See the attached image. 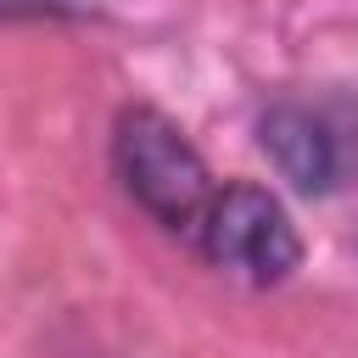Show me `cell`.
<instances>
[{"label":"cell","mask_w":358,"mask_h":358,"mask_svg":"<svg viewBox=\"0 0 358 358\" xmlns=\"http://www.w3.org/2000/svg\"><path fill=\"white\" fill-rule=\"evenodd\" d=\"M112 162H117V179L123 190L168 229H196L207 196H213V179L196 157V145L151 106H129L117 117V134H112Z\"/></svg>","instance_id":"obj_1"},{"label":"cell","mask_w":358,"mask_h":358,"mask_svg":"<svg viewBox=\"0 0 358 358\" xmlns=\"http://www.w3.org/2000/svg\"><path fill=\"white\" fill-rule=\"evenodd\" d=\"M196 241L213 268L246 280V285H274L296 268L302 241L285 218V207L263 185H224L207 196L196 218Z\"/></svg>","instance_id":"obj_2"},{"label":"cell","mask_w":358,"mask_h":358,"mask_svg":"<svg viewBox=\"0 0 358 358\" xmlns=\"http://www.w3.org/2000/svg\"><path fill=\"white\" fill-rule=\"evenodd\" d=\"M263 151L280 168V179H291L308 196H324L341 179V134L313 106H274L263 117Z\"/></svg>","instance_id":"obj_3"},{"label":"cell","mask_w":358,"mask_h":358,"mask_svg":"<svg viewBox=\"0 0 358 358\" xmlns=\"http://www.w3.org/2000/svg\"><path fill=\"white\" fill-rule=\"evenodd\" d=\"M73 0H0V22H17V17H67Z\"/></svg>","instance_id":"obj_4"}]
</instances>
